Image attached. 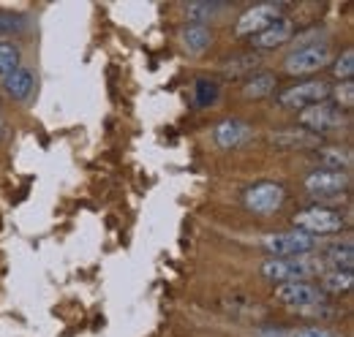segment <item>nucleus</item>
Returning <instances> with one entry per match:
<instances>
[{"label": "nucleus", "instance_id": "obj_18", "mask_svg": "<svg viewBox=\"0 0 354 337\" xmlns=\"http://www.w3.org/2000/svg\"><path fill=\"white\" fill-rule=\"evenodd\" d=\"M275 77L272 74H254L248 82L243 84V95L245 98H267L272 90H275Z\"/></svg>", "mask_w": 354, "mask_h": 337}, {"label": "nucleus", "instance_id": "obj_20", "mask_svg": "<svg viewBox=\"0 0 354 337\" xmlns=\"http://www.w3.org/2000/svg\"><path fill=\"white\" fill-rule=\"evenodd\" d=\"M19 60H22V49L8 39H0V77L19 68Z\"/></svg>", "mask_w": 354, "mask_h": 337}, {"label": "nucleus", "instance_id": "obj_19", "mask_svg": "<svg viewBox=\"0 0 354 337\" xmlns=\"http://www.w3.org/2000/svg\"><path fill=\"white\" fill-rule=\"evenodd\" d=\"M221 8H223V3L196 0V3H188V6H185V14H188V19H191L194 25H205V22H210Z\"/></svg>", "mask_w": 354, "mask_h": 337}, {"label": "nucleus", "instance_id": "obj_15", "mask_svg": "<svg viewBox=\"0 0 354 337\" xmlns=\"http://www.w3.org/2000/svg\"><path fill=\"white\" fill-rule=\"evenodd\" d=\"M354 286V275L349 269H333V272H324L322 275V286L319 291L327 294H349Z\"/></svg>", "mask_w": 354, "mask_h": 337}, {"label": "nucleus", "instance_id": "obj_10", "mask_svg": "<svg viewBox=\"0 0 354 337\" xmlns=\"http://www.w3.org/2000/svg\"><path fill=\"white\" fill-rule=\"evenodd\" d=\"M349 185V174L346 171H333V168H316L306 177V191L313 196H330V193H341Z\"/></svg>", "mask_w": 354, "mask_h": 337}, {"label": "nucleus", "instance_id": "obj_12", "mask_svg": "<svg viewBox=\"0 0 354 337\" xmlns=\"http://www.w3.org/2000/svg\"><path fill=\"white\" fill-rule=\"evenodd\" d=\"M254 133V128L237 117H229V120H221L218 126L213 128V139L216 144L223 147V150H232V147H240L243 142H248Z\"/></svg>", "mask_w": 354, "mask_h": 337}, {"label": "nucleus", "instance_id": "obj_14", "mask_svg": "<svg viewBox=\"0 0 354 337\" xmlns=\"http://www.w3.org/2000/svg\"><path fill=\"white\" fill-rule=\"evenodd\" d=\"M33 87H36V79H33V74L28 71V68H14L11 74H6L3 77V90L14 98V101H25L30 93H33Z\"/></svg>", "mask_w": 354, "mask_h": 337}, {"label": "nucleus", "instance_id": "obj_6", "mask_svg": "<svg viewBox=\"0 0 354 337\" xmlns=\"http://www.w3.org/2000/svg\"><path fill=\"white\" fill-rule=\"evenodd\" d=\"M344 120H346V112H344L341 106H335L333 101H322V104H316V106H308V109H303L300 117H297L300 128H306V131L316 133V136H322V133L338 128Z\"/></svg>", "mask_w": 354, "mask_h": 337}, {"label": "nucleus", "instance_id": "obj_23", "mask_svg": "<svg viewBox=\"0 0 354 337\" xmlns=\"http://www.w3.org/2000/svg\"><path fill=\"white\" fill-rule=\"evenodd\" d=\"M333 74L341 79V82H352V74H354V49H344V55L335 60V68Z\"/></svg>", "mask_w": 354, "mask_h": 337}, {"label": "nucleus", "instance_id": "obj_21", "mask_svg": "<svg viewBox=\"0 0 354 337\" xmlns=\"http://www.w3.org/2000/svg\"><path fill=\"white\" fill-rule=\"evenodd\" d=\"M259 63H262V57L254 55V52H251V55H240V57H232V60L223 63V74H226V77H240V74L254 71Z\"/></svg>", "mask_w": 354, "mask_h": 337}, {"label": "nucleus", "instance_id": "obj_26", "mask_svg": "<svg viewBox=\"0 0 354 337\" xmlns=\"http://www.w3.org/2000/svg\"><path fill=\"white\" fill-rule=\"evenodd\" d=\"M292 337H333L327 329H319V327H310V329H300V332H295Z\"/></svg>", "mask_w": 354, "mask_h": 337}, {"label": "nucleus", "instance_id": "obj_11", "mask_svg": "<svg viewBox=\"0 0 354 337\" xmlns=\"http://www.w3.org/2000/svg\"><path fill=\"white\" fill-rule=\"evenodd\" d=\"M292 36H295V25H292L289 17L281 14L278 19H272V22L267 25L265 30H259L257 36H251V44H254L259 52H267V49H275V46L286 44Z\"/></svg>", "mask_w": 354, "mask_h": 337}, {"label": "nucleus", "instance_id": "obj_5", "mask_svg": "<svg viewBox=\"0 0 354 337\" xmlns=\"http://www.w3.org/2000/svg\"><path fill=\"white\" fill-rule=\"evenodd\" d=\"M295 229L306 231L310 237L316 234H335L344 229V215L330 207H308L295 215Z\"/></svg>", "mask_w": 354, "mask_h": 337}, {"label": "nucleus", "instance_id": "obj_22", "mask_svg": "<svg viewBox=\"0 0 354 337\" xmlns=\"http://www.w3.org/2000/svg\"><path fill=\"white\" fill-rule=\"evenodd\" d=\"M327 264H333L335 269H349L352 272V264H354V248L349 242L344 245H333L327 251Z\"/></svg>", "mask_w": 354, "mask_h": 337}, {"label": "nucleus", "instance_id": "obj_2", "mask_svg": "<svg viewBox=\"0 0 354 337\" xmlns=\"http://www.w3.org/2000/svg\"><path fill=\"white\" fill-rule=\"evenodd\" d=\"M330 60H333V52L327 44H308V46L295 49L283 60V71L292 77H308V74H316L319 68L330 66Z\"/></svg>", "mask_w": 354, "mask_h": 337}, {"label": "nucleus", "instance_id": "obj_1", "mask_svg": "<svg viewBox=\"0 0 354 337\" xmlns=\"http://www.w3.org/2000/svg\"><path fill=\"white\" fill-rule=\"evenodd\" d=\"M324 269L322 261H308L303 256L297 258H267L262 264V278L272 283H295V280H308Z\"/></svg>", "mask_w": 354, "mask_h": 337}, {"label": "nucleus", "instance_id": "obj_13", "mask_svg": "<svg viewBox=\"0 0 354 337\" xmlns=\"http://www.w3.org/2000/svg\"><path fill=\"white\" fill-rule=\"evenodd\" d=\"M270 142H272L275 147H297V150H310V147H316V150H319L322 136L310 133L306 128L295 126V128H281V131H275V133L270 136Z\"/></svg>", "mask_w": 354, "mask_h": 337}, {"label": "nucleus", "instance_id": "obj_9", "mask_svg": "<svg viewBox=\"0 0 354 337\" xmlns=\"http://www.w3.org/2000/svg\"><path fill=\"white\" fill-rule=\"evenodd\" d=\"M281 8H283L281 3H262V6L248 8V11L237 19L234 33H237V36H257L259 30H265L272 19L281 17Z\"/></svg>", "mask_w": 354, "mask_h": 337}, {"label": "nucleus", "instance_id": "obj_16", "mask_svg": "<svg viewBox=\"0 0 354 337\" xmlns=\"http://www.w3.org/2000/svg\"><path fill=\"white\" fill-rule=\"evenodd\" d=\"M210 44H213V33H210L207 25H188V28L183 30V46H185V52H191V55H202Z\"/></svg>", "mask_w": 354, "mask_h": 337}, {"label": "nucleus", "instance_id": "obj_7", "mask_svg": "<svg viewBox=\"0 0 354 337\" xmlns=\"http://www.w3.org/2000/svg\"><path fill=\"white\" fill-rule=\"evenodd\" d=\"M243 202H245L248 210L257 212V215H272V212H278L283 207L286 191L278 182H259V185H254V188L245 191Z\"/></svg>", "mask_w": 354, "mask_h": 337}, {"label": "nucleus", "instance_id": "obj_4", "mask_svg": "<svg viewBox=\"0 0 354 337\" xmlns=\"http://www.w3.org/2000/svg\"><path fill=\"white\" fill-rule=\"evenodd\" d=\"M262 248L272 253V258H297L306 256L316 248V237H310L306 231H278L262 240Z\"/></svg>", "mask_w": 354, "mask_h": 337}, {"label": "nucleus", "instance_id": "obj_24", "mask_svg": "<svg viewBox=\"0 0 354 337\" xmlns=\"http://www.w3.org/2000/svg\"><path fill=\"white\" fill-rule=\"evenodd\" d=\"M330 98H333V104L335 106H341L344 112L346 109H352L354 104V84L352 82H341L335 90H330Z\"/></svg>", "mask_w": 354, "mask_h": 337}, {"label": "nucleus", "instance_id": "obj_25", "mask_svg": "<svg viewBox=\"0 0 354 337\" xmlns=\"http://www.w3.org/2000/svg\"><path fill=\"white\" fill-rule=\"evenodd\" d=\"M25 25L19 17L14 14H0V36H11V33H19Z\"/></svg>", "mask_w": 354, "mask_h": 337}, {"label": "nucleus", "instance_id": "obj_8", "mask_svg": "<svg viewBox=\"0 0 354 337\" xmlns=\"http://www.w3.org/2000/svg\"><path fill=\"white\" fill-rule=\"evenodd\" d=\"M275 299H278V302H283L286 307H295V310H306V307L324 305V294L319 291V286H313V283H308V280L278 283V289H275Z\"/></svg>", "mask_w": 354, "mask_h": 337}, {"label": "nucleus", "instance_id": "obj_3", "mask_svg": "<svg viewBox=\"0 0 354 337\" xmlns=\"http://www.w3.org/2000/svg\"><path fill=\"white\" fill-rule=\"evenodd\" d=\"M330 90H333V87L324 82V79H308V82L295 84V87H289V90H281L278 104H281L283 109H297V112H303V109L316 106V104H322V101H330Z\"/></svg>", "mask_w": 354, "mask_h": 337}, {"label": "nucleus", "instance_id": "obj_27", "mask_svg": "<svg viewBox=\"0 0 354 337\" xmlns=\"http://www.w3.org/2000/svg\"><path fill=\"white\" fill-rule=\"evenodd\" d=\"M3 133H6V126H3V120H0V139H3Z\"/></svg>", "mask_w": 354, "mask_h": 337}, {"label": "nucleus", "instance_id": "obj_17", "mask_svg": "<svg viewBox=\"0 0 354 337\" xmlns=\"http://www.w3.org/2000/svg\"><path fill=\"white\" fill-rule=\"evenodd\" d=\"M316 158H319V168H333V171H346L352 166V155L346 150H335V147H322L316 150Z\"/></svg>", "mask_w": 354, "mask_h": 337}]
</instances>
